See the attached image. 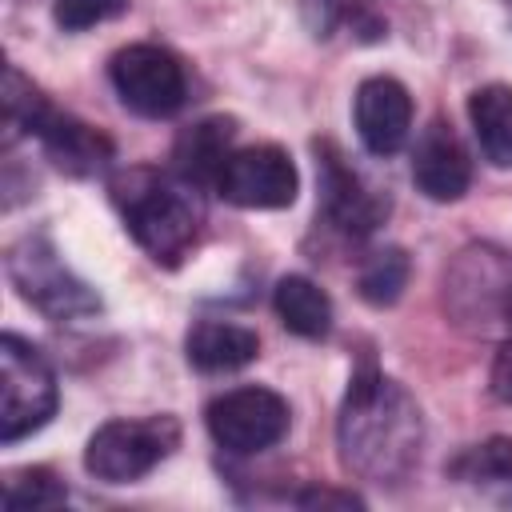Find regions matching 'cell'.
Instances as JSON below:
<instances>
[{"mask_svg":"<svg viewBox=\"0 0 512 512\" xmlns=\"http://www.w3.org/2000/svg\"><path fill=\"white\" fill-rule=\"evenodd\" d=\"M476 144L492 168H512V84H484L468 96Z\"/></svg>","mask_w":512,"mask_h":512,"instance_id":"16","label":"cell"},{"mask_svg":"<svg viewBox=\"0 0 512 512\" xmlns=\"http://www.w3.org/2000/svg\"><path fill=\"white\" fill-rule=\"evenodd\" d=\"M356 136L372 156H392L412 132V96L396 76H368L352 100Z\"/></svg>","mask_w":512,"mask_h":512,"instance_id":"12","label":"cell"},{"mask_svg":"<svg viewBox=\"0 0 512 512\" xmlns=\"http://www.w3.org/2000/svg\"><path fill=\"white\" fill-rule=\"evenodd\" d=\"M8 280L20 292L24 304H32L40 316L56 320V324H72L84 316L100 312V296L96 288H88L56 252L48 232H24L8 256H4Z\"/></svg>","mask_w":512,"mask_h":512,"instance_id":"4","label":"cell"},{"mask_svg":"<svg viewBox=\"0 0 512 512\" xmlns=\"http://www.w3.org/2000/svg\"><path fill=\"white\" fill-rule=\"evenodd\" d=\"M132 0H56L52 16L64 32H84L92 24H104V20H116L128 12Z\"/></svg>","mask_w":512,"mask_h":512,"instance_id":"21","label":"cell"},{"mask_svg":"<svg viewBox=\"0 0 512 512\" xmlns=\"http://www.w3.org/2000/svg\"><path fill=\"white\" fill-rule=\"evenodd\" d=\"M340 460L352 476L376 488H400L424 452V416L412 392L372 364H360L348 380L336 416Z\"/></svg>","mask_w":512,"mask_h":512,"instance_id":"1","label":"cell"},{"mask_svg":"<svg viewBox=\"0 0 512 512\" xmlns=\"http://www.w3.org/2000/svg\"><path fill=\"white\" fill-rule=\"evenodd\" d=\"M204 424L224 452L256 456V452H268L272 444H280L288 436L292 412H288V400L280 392L260 388V384H244V388L216 396L204 408Z\"/></svg>","mask_w":512,"mask_h":512,"instance_id":"8","label":"cell"},{"mask_svg":"<svg viewBox=\"0 0 512 512\" xmlns=\"http://www.w3.org/2000/svg\"><path fill=\"white\" fill-rule=\"evenodd\" d=\"M448 472L464 484H504L512 480V440L508 436H488L472 448H464Z\"/></svg>","mask_w":512,"mask_h":512,"instance_id":"19","label":"cell"},{"mask_svg":"<svg viewBox=\"0 0 512 512\" xmlns=\"http://www.w3.org/2000/svg\"><path fill=\"white\" fill-rule=\"evenodd\" d=\"M508 4H512V0H508Z\"/></svg>","mask_w":512,"mask_h":512,"instance_id":"26","label":"cell"},{"mask_svg":"<svg viewBox=\"0 0 512 512\" xmlns=\"http://www.w3.org/2000/svg\"><path fill=\"white\" fill-rule=\"evenodd\" d=\"M68 500V488L48 468H20L4 480V508L28 512V508H56Z\"/></svg>","mask_w":512,"mask_h":512,"instance_id":"20","label":"cell"},{"mask_svg":"<svg viewBox=\"0 0 512 512\" xmlns=\"http://www.w3.org/2000/svg\"><path fill=\"white\" fill-rule=\"evenodd\" d=\"M108 80L120 104L136 116L164 120L176 116L188 100V76L176 52L160 44H128L108 60Z\"/></svg>","mask_w":512,"mask_h":512,"instance_id":"7","label":"cell"},{"mask_svg":"<svg viewBox=\"0 0 512 512\" xmlns=\"http://www.w3.org/2000/svg\"><path fill=\"white\" fill-rule=\"evenodd\" d=\"M232 136H236V120H228V116H208V120L192 124L188 132H180V140L172 148L176 176H184L196 188H204V184L216 188V176L232 152Z\"/></svg>","mask_w":512,"mask_h":512,"instance_id":"15","label":"cell"},{"mask_svg":"<svg viewBox=\"0 0 512 512\" xmlns=\"http://www.w3.org/2000/svg\"><path fill=\"white\" fill-rule=\"evenodd\" d=\"M412 184L436 200V204H448V200H460L472 184V160H468V148L460 144V136L452 132V124H444L440 116L416 136V148H412Z\"/></svg>","mask_w":512,"mask_h":512,"instance_id":"13","label":"cell"},{"mask_svg":"<svg viewBox=\"0 0 512 512\" xmlns=\"http://www.w3.org/2000/svg\"><path fill=\"white\" fill-rule=\"evenodd\" d=\"M300 508H364L356 492H332V488H308L296 496Z\"/></svg>","mask_w":512,"mask_h":512,"instance_id":"24","label":"cell"},{"mask_svg":"<svg viewBox=\"0 0 512 512\" xmlns=\"http://www.w3.org/2000/svg\"><path fill=\"white\" fill-rule=\"evenodd\" d=\"M4 128L8 144L16 136H36L44 156L68 176H100L112 164V140L72 112H60L16 64L4 72Z\"/></svg>","mask_w":512,"mask_h":512,"instance_id":"3","label":"cell"},{"mask_svg":"<svg viewBox=\"0 0 512 512\" xmlns=\"http://www.w3.org/2000/svg\"><path fill=\"white\" fill-rule=\"evenodd\" d=\"M56 372L44 360V352L16 336H0V440L16 444L32 432H40L56 412Z\"/></svg>","mask_w":512,"mask_h":512,"instance_id":"5","label":"cell"},{"mask_svg":"<svg viewBox=\"0 0 512 512\" xmlns=\"http://www.w3.org/2000/svg\"><path fill=\"white\" fill-rule=\"evenodd\" d=\"M348 0H300L304 24L312 28V36H332V28L344 20Z\"/></svg>","mask_w":512,"mask_h":512,"instance_id":"22","label":"cell"},{"mask_svg":"<svg viewBox=\"0 0 512 512\" xmlns=\"http://www.w3.org/2000/svg\"><path fill=\"white\" fill-rule=\"evenodd\" d=\"M508 328H512V284H508Z\"/></svg>","mask_w":512,"mask_h":512,"instance_id":"25","label":"cell"},{"mask_svg":"<svg viewBox=\"0 0 512 512\" xmlns=\"http://www.w3.org/2000/svg\"><path fill=\"white\" fill-rule=\"evenodd\" d=\"M272 308L280 316V324L292 332V336H304V340H324L332 332V300L328 292L308 280V276H284L276 280L272 288Z\"/></svg>","mask_w":512,"mask_h":512,"instance_id":"17","label":"cell"},{"mask_svg":"<svg viewBox=\"0 0 512 512\" xmlns=\"http://www.w3.org/2000/svg\"><path fill=\"white\" fill-rule=\"evenodd\" d=\"M184 356L200 372H236L260 356V336L232 320H196L188 328Z\"/></svg>","mask_w":512,"mask_h":512,"instance_id":"14","label":"cell"},{"mask_svg":"<svg viewBox=\"0 0 512 512\" xmlns=\"http://www.w3.org/2000/svg\"><path fill=\"white\" fill-rule=\"evenodd\" d=\"M180 448L176 416H144V420H108L92 432L84 448V468L104 484H132L148 476L160 460Z\"/></svg>","mask_w":512,"mask_h":512,"instance_id":"6","label":"cell"},{"mask_svg":"<svg viewBox=\"0 0 512 512\" xmlns=\"http://www.w3.org/2000/svg\"><path fill=\"white\" fill-rule=\"evenodd\" d=\"M316 184H320V216L352 236V240H364L372 236L384 216H388V196L368 188L364 176L344 160V152L332 144V140H316Z\"/></svg>","mask_w":512,"mask_h":512,"instance_id":"10","label":"cell"},{"mask_svg":"<svg viewBox=\"0 0 512 512\" xmlns=\"http://www.w3.org/2000/svg\"><path fill=\"white\" fill-rule=\"evenodd\" d=\"M488 392H492L500 404H512V328H508V336L500 340V348H496V356H492Z\"/></svg>","mask_w":512,"mask_h":512,"instance_id":"23","label":"cell"},{"mask_svg":"<svg viewBox=\"0 0 512 512\" xmlns=\"http://www.w3.org/2000/svg\"><path fill=\"white\" fill-rule=\"evenodd\" d=\"M112 200L132 240L156 264L176 268L192 252L204 212L196 200V184H188L184 176L156 168H128L112 180Z\"/></svg>","mask_w":512,"mask_h":512,"instance_id":"2","label":"cell"},{"mask_svg":"<svg viewBox=\"0 0 512 512\" xmlns=\"http://www.w3.org/2000/svg\"><path fill=\"white\" fill-rule=\"evenodd\" d=\"M508 284H512V260L480 244V248H464L456 264L444 272V300L456 324L488 332L492 324H508Z\"/></svg>","mask_w":512,"mask_h":512,"instance_id":"9","label":"cell"},{"mask_svg":"<svg viewBox=\"0 0 512 512\" xmlns=\"http://www.w3.org/2000/svg\"><path fill=\"white\" fill-rule=\"evenodd\" d=\"M408 276H412V260L404 248L388 244V248H376L364 264H360V276H356V292L372 304V308H388L404 296L408 288Z\"/></svg>","mask_w":512,"mask_h":512,"instance_id":"18","label":"cell"},{"mask_svg":"<svg viewBox=\"0 0 512 512\" xmlns=\"http://www.w3.org/2000/svg\"><path fill=\"white\" fill-rule=\"evenodd\" d=\"M216 192L236 208H288L300 192V176L280 144H248L228 152Z\"/></svg>","mask_w":512,"mask_h":512,"instance_id":"11","label":"cell"}]
</instances>
